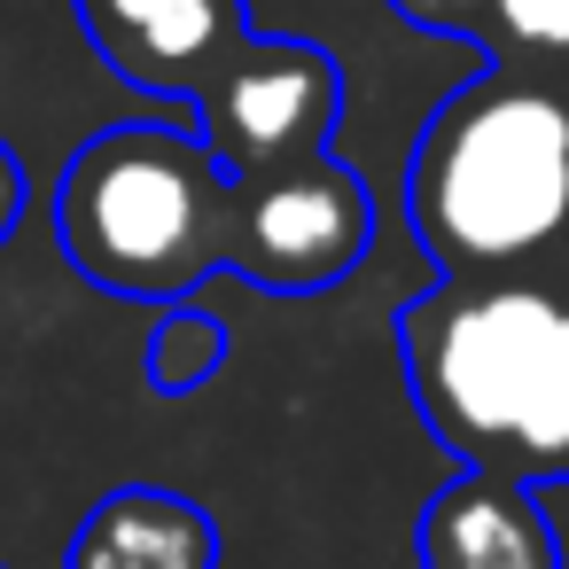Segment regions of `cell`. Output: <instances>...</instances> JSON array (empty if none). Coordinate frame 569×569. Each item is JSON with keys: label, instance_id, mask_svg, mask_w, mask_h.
I'll return each instance as SVG.
<instances>
[{"label": "cell", "instance_id": "cell-1", "mask_svg": "<svg viewBox=\"0 0 569 569\" xmlns=\"http://www.w3.org/2000/svg\"><path fill=\"white\" fill-rule=\"evenodd\" d=\"M429 437L491 476H569V312L553 273H437L398 312Z\"/></svg>", "mask_w": 569, "mask_h": 569}, {"label": "cell", "instance_id": "cell-2", "mask_svg": "<svg viewBox=\"0 0 569 569\" xmlns=\"http://www.w3.org/2000/svg\"><path fill=\"white\" fill-rule=\"evenodd\" d=\"M406 219L437 273L569 266V79L483 63L452 87L406 172Z\"/></svg>", "mask_w": 569, "mask_h": 569}, {"label": "cell", "instance_id": "cell-3", "mask_svg": "<svg viewBox=\"0 0 569 569\" xmlns=\"http://www.w3.org/2000/svg\"><path fill=\"white\" fill-rule=\"evenodd\" d=\"M63 258L141 305H172L227 273V172L180 126H110L56 180Z\"/></svg>", "mask_w": 569, "mask_h": 569}, {"label": "cell", "instance_id": "cell-4", "mask_svg": "<svg viewBox=\"0 0 569 569\" xmlns=\"http://www.w3.org/2000/svg\"><path fill=\"white\" fill-rule=\"evenodd\" d=\"M367 242H375V203L328 149L227 180V258L219 266L273 297L336 289L367 258Z\"/></svg>", "mask_w": 569, "mask_h": 569}, {"label": "cell", "instance_id": "cell-5", "mask_svg": "<svg viewBox=\"0 0 569 569\" xmlns=\"http://www.w3.org/2000/svg\"><path fill=\"white\" fill-rule=\"evenodd\" d=\"M188 102L203 118L196 141L234 180V172H266V164L328 149V133L343 118V71L312 40H258V32H242L227 48V63Z\"/></svg>", "mask_w": 569, "mask_h": 569}, {"label": "cell", "instance_id": "cell-6", "mask_svg": "<svg viewBox=\"0 0 569 569\" xmlns=\"http://www.w3.org/2000/svg\"><path fill=\"white\" fill-rule=\"evenodd\" d=\"M94 56L141 94H196L250 32L242 0H79Z\"/></svg>", "mask_w": 569, "mask_h": 569}, {"label": "cell", "instance_id": "cell-7", "mask_svg": "<svg viewBox=\"0 0 569 569\" xmlns=\"http://www.w3.org/2000/svg\"><path fill=\"white\" fill-rule=\"evenodd\" d=\"M421 569H561V538L538 515V483L468 468L421 515Z\"/></svg>", "mask_w": 569, "mask_h": 569}, {"label": "cell", "instance_id": "cell-8", "mask_svg": "<svg viewBox=\"0 0 569 569\" xmlns=\"http://www.w3.org/2000/svg\"><path fill=\"white\" fill-rule=\"evenodd\" d=\"M63 569H219V522L180 491L126 483L79 522Z\"/></svg>", "mask_w": 569, "mask_h": 569}, {"label": "cell", "instance_id": "cell-9", "mask_svg": "<svg viewBox=\"0 0 569 569\" xmlns=\"http://www.w3.org/2000/svg\"><path fill=\"white\" fill-rule=\"evenodd\" d=\"M460 32H468L491 63L569 79V0H483Z\"/></svg>", "mask_w": 569, "mask_h": 569}, {"label": "cell", "instance_id": "cell-10", "mask_svg": "<svg viewBox=\"0 0 569 569\" xmlns=\"http://www.w3.org/2000/svg\"><path fill=\"white\" fill-rule=\"evenodd\" d=\"M219 367H227V320H219L211 305L172 297V312H164L157 336H149V382H157L164 398H188V390H203Z\"/></svg>", "mask_w": 569, "mask_h": 569}, {"label": "cell", "instance_id": "cell-11", "mask_svg": "<svg viewBox=\"0 0 569 569\" xmlns=\"http://www.w3.org/2000/svg\"><path fill=\"white\" fill-rule=\"evenodd\" d=\"M398 9H406L413 24H429V32H460V24L483 9V0H398Z\"/></svg>", "mask_w": 569, "mask_h": 569}, {"label": "cell", "instance_id": "cell-12", "mask_svg": "<svg viewBox=\"0 0 569 569\" xmlns=\"http://www.w3.org/2000/svg\"><path fill=\"white\" fill-rule=\"evenodd\" d=\"M17 211H24V172H17V157L0 149V234L17 227Z\"/></svg>", "mask_w": 569, "mask_h": 569}, {"label": "cell", "instance_id": "cell-13", "mask_svg": "<svg viewBox=\"0 0 569 569\" xmlns=\"http://www.w3.org/2000/svg\"><path fill=\"white\" fill-rule=\"evenodd\" d=\"M553 289H561V312H569V266H561V273H553Z\"/></svg>", "mask_w": 569, "mask_h": 569}]
</instances>
